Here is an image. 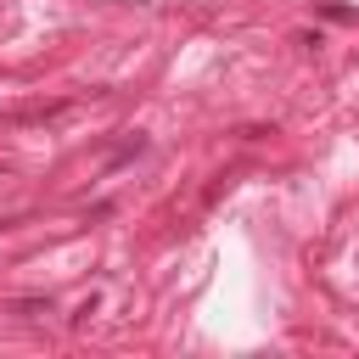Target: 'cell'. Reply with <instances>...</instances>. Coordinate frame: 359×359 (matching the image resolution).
<instances>
[{"label": "cell", "mask_w": 359, "mask_h": 359, "mask_svg": "<svg viewBox=\"0 0 359 359\" xmlns=\"http://www.w3.org/2000/svg\"><path fill=\"white\" fill-rule=\"evenodd\" d=\"M11 314H22V320H39V314H50V297H22V303H11Z\"/></svg>", "instance_id": "cell-1"}]
</instances>
